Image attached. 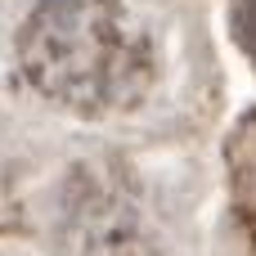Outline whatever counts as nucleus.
Wrapping results in <instances>:
<instances>
[{
	"mask_svg": "<svg viewBox=\"0 0 256 256\" xmlns=\"http://www.w3.org/2000/svg\"><path fill=\"white\" fill-rule=\"evenodd\" d=\"M18 50L32 86L81 112L122 104L148 58L117 0H40Z\"/></svg>",
	"mask_w": 256,
	"mask_h": 256,
	"instance_id": "f257e3e1",
	"label": "nucleus"
}]
</instances>
